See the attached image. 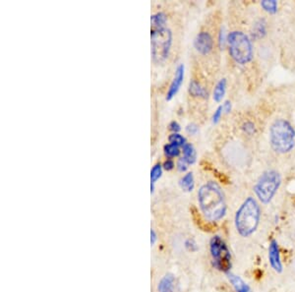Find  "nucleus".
Instances as JSON below:
<instances>
[{
	"label": "nucleus",
	"instance_id": "obj_24",
	"mask_svg": "<svg viewBox=\"0 0 295 292\" xmlns=\"http://www.w3.org/2000/svg\"><path fill=\"white\" fill-rule=\"evenodd\" d=\"M222 113H223V108H222V105H220V106L216 109V111H215V113H214V115H213V123H214V124L219 123V121L221 120Z\"/></svg>",
	"mask_w": 295,
	"mask_h": 292
},
{
	"label": "nucleus",
	"instance_id": "obj_6",
	"mask_svg": "<svg viewBox=\"0 0 295 292\" xmlns=\"http://www.w3.org/2000/svg\"><path fill=\"white\" fill-rule=\"evenodd\" d=\"M280 183L281 178L277 171H266L261 175L254 187L255 194L261 203L268 204L276 194Z\"/></svg>",
	"mask_w": 295,
	"mask_h": 292
},
{
	"label": "nucleus",
	"instance_id": "obj_8",
	"mask_svg": "<svg viewBox=\"0 0 295 292\" xmlns=\"http://www.w3.org/2000/svg\"><path fill=\"white\" fill-rule=\"evenodd\" d=\"M194 47L202 55L209 54L214 48V41L211 35L207 32L199 33L194 40Z\"/></svg>",
	"mask_w": 295,
	"mask_h": 292
},
{
	"label": "nucleus",
	"instance_id": "obj_7",
	"mask_svg": "<svg viewBox=\"0 0 295 292\" xmlns=\"http://www.w3.org/2000/svg\"><path fill=\"white\" fill-rule=\"evenodd\" d=\"M210 251L213 258L215 268L225 273L229 272L231 268V255L227 245L221 236H214L210 242Z\"/></svg>",
	"mask_w": 295,
	"mask_h": 292
},
{
	"label": "nucleus",
	"instance_id": "obj_16",
	"mask_svg": "<svg viewBox=\"0 0 295 292\" xmlns=\"http://www.w3.org/2000/svg\"><path fill=\"white\" fill-rule=\"evenodd\" d=\"M168 23L167 15L163 12H158L151 17V24L154 29H163L166 28V25Z\"/></svg>",
	"mask_w": 295,
	"mask_h": 292
},
{
	"label": "nucleus",
	"instance_id": "obj_15",
	"mask_svg": "<svg viewBox=\"0 0 295 292\" xmlns=\"http://www.w3.org/2000/svg\"><path fill=\"white\" fill-rule=\"evenodd\" d=\"M189 93L193 97H199V98H207L208 97V92L203 88L196 81H191L189 84Z\"/></svg>",
	"mask_w": 295,
	"mask_h": 292
},
{
	"label": "nucleus",
	"instance_id": "obj_25",
	"mask_svg": "<svg viewBox=\"0 0 295 292\" xmlns=\"http://www.w3.org/2000/svg\"><path fill=\"white\" fill-rule=\"evenodd\" d=\"M185 247L188 251H191V252H196L198 250V246L197 243L193 240V239H188L185 241Z\"/></svg>",
	"mask_w": 295,
	"mask_h": 292
},
{
	"label": "nucleus",
	"instance_id": "obj_13",
	"mask_svg": "<svg viewBox=\"0 0 295 292\" xmlns=\"http://www.w3.org/2000/svg\"><path fill=\"white\" fill-rule=\"evenodd\" d=\"M179 185L182 190L186 192H191L193 191L195 187V182H194V176L192 172H188L185 174L179 181Z\"/></svg>",
	"mask_w": 295,
	"mask_h": 292
},
{
	"label": "nucleus",
	"instance_id": "obj_3",
	"mask_svg": "<svg viewBox=\"0 0 295 292\" xmlns=\"http://www.w3.org/2000/svg\"><path fill=\"white\" fill-rule=\"evenodd\" d=\"M270 143L276 153H289L295 145V130L292 125L284 119L273 122L270 128Z\"/></svg>",
	"mask_w": 295,
	"mask_h": 292
},
{
	"label": "nucleus",
	"instance_id": "obj_21",
	"mask_svg": "<svg viewBox=\"0 0 295 292\" xmlns=\"http://www.w3.org/2000/svg\"><path fill=\"white\" fill-rule=\"evenodd\" d=\"M169 141L171 144L178 147H183L186 144V139L179 133H172V135L169 137Z\"/></svg>",
	"mask_w": 295,
	"mask_h": 292
},
{
	"label": "nucleus",
	"instance_id": "obj_28",
	"mask_svg": "<svg viewBox=\"0 0 295 292\" xmlns=\"http://www.w3.org/2000/svg\"><path fill=\"white\" fill-rule=\"evenodd\" d=\"M170 130L173 133H178L181 130V127L178 122L172 121L170 123Z\"/></svg>",
	"mask_w": 295,
	"mask_h": 292
},
{
	"label": "nucleus",
	"instance_id": "obj_2",
	"mask_svg": "<svg viewBox=\"0 0 295 292\" xmlns=\"http://www.w3.org/2000/svg\"><path fill=\"white\" fill-rule=\"evenodd\" d=\"M261 219V208L259 203L252 197L247 198L235 215V227L237 232L248 237L258 228Z\"/></svg>",
	"mask_w": 295,
	"mask_h": 292
},
{
	"label": "nucleus",
	"instance_id": "obj_30",
	"mask_svg": "<svg viewBox=\"0 0 295 292\" xmlns=\"http://www.w3.org/2000/svg\"><path fill=\"white\" fill-rule=\"evenodd\" d=\"M158 236H157V233H156V231L154 230V229H152L151 230V244H152V246H154L155 243L157 242V238Z\"/></svg>",
	"mask_w": 295,
	"mask_h": 292
},
{
	"label": "nucleus",
	"instance_id": "obj_20",
	"mask_svg": "<svg viewBox=\"0 0 295 292\" xmlns=\"http://www.w3.org/2000/svg\"><path fill=\"white\" fill-rule=\"evenodd\" d=\"M261 6L270 14H274L277 11V2L274 0H264L261 2Z\"/></svg>",
	"mask_w": 295,
	"mask_h": 292
},
{
	"label": "nucleus",
	"instance_id": "obj_17",
	"mask_svg": "<svg viewBox=\"0 0 295 292\" xmlns=\"http://www.w3.org/2000/svg\"><path fill=\"white\" fill-rule=\"evenodd\" d=\"M163 166L161 164H157L153 167L151 171V193L155 192V184L163 175Z\"/></svg>",
	"mask_w": 295,
	"mask_h": 292
},
{
	"label": "nucleus",
	"instance_id": "obj_4",
	"mask_svg": "<svg viewBox=\"0 0 295 292\" xmlns=\"http://www.w3.org/2000/svg\"><path fill=\"white\" fill-rule=\"evenodd\" d=\"M152 59L156 64H163L170 56L172 46V32L169 28L153 29L151 32Z\"/></svg>",
	"mask_w": 295,
	"mask_h": 292
},
{
	"label": "nucleus",
	"instance_id": "obj_18",
	"mask_svg": "<svg viewBox=\"0 0 295 292\" xmlns=\"http://www.w3.org/2000/svg\"><path fill=\"white\" fill-rule=\"evenodd\" d=\"M225 92H226V80L225 79H221L218 84L216 85L215 87V90H214V100L217 101V102H220L222 100V98L225 95Z\"/></svg>",
	"mask_w": 295,
	"mask_h": 292
},
{
	"label": "nucleus",
	"instance_id": "obj_23",
	"mask_svg": "<svg viewBox=\"0 0 295 292\" xmlns=\"http://www.w3.org/2000/svg\"><path fill=\"white\" fill-rule=\"evenodd\" d=\"M188 163L185 161L184 158H180L177 162V170L180 172H185L188 170Z\"/></svg>",
	"mask_w": 295,
	"mask_h": 292
},
{
	"label": "nucleus",
	"instance_id": "obj_1",
	"mask_svg": "<svg viewBox=\"0 0 295 292\" xmlns=\"http://www.w3.org/2000/svg\"><path fill=\"white\" fill-rule=\"evenodd\" d=\"M198 202L205 218L210 221L221 220L226 213V203L221 187L210 181L198 191Z\"/></svg>",
	"mask_w": 295,
	"mask_h": 292
},
{
	"label": "nucleus",
	"instance_id": "obj_14",
	"mask_svg": "<svg viewBox=\"0 0 295 292\" xmlns=\"http://www.w3.org/2000/svg\"><path fill=\"white\" fill-rule=\"evenodd\" d=\"M183 151V158L188 163V165H194L197 161V153L195 148L191 144L186 143L182 147Z\"/></svg>",
	"mask_w": 295,
	"mask_h": 292
},
{
	"label": "nucleus",
	"instance_id": "obj_12",
	"mask_svg": "<svg viewBox=\"0 0 295 292\" xmlns=\"http://www.w3.org/2000/svg\"><path fill=\"white\" fill-rule=\"evenodd\" d=\"M159 292H174V277L172 274L165 275L159 283Z\"/></svg>",
	"mask_w": 295,
	"mask_h": 292
},
{
	"label": "nucleus",
	"instance_id": "obj_22",
	"mask_svg": "<svg viewBox=\"0 0 295 292\" xmlns=\"http://www.w3.org/2000/svg\"><path fill=\"white\" fill-rule=\"evenodd\" d=\"M243 131L245 132L246 134L248 135H252L255 133L256 131V128H255V124L253 122H246L243 124V127H242Z\"/></svg>",
	"mask_w": 295,
	"mask_h": 292
},
{
	"label": "nucleus",
	"instance_id": "obj_27",
	"mask_svg": "<svg viewBox=\"0 0 295 292\" xmlns=\"http://www.w3.org/2000/svg\"><path fill=\"white\" fill-rule=\"evenodd\" d=\"M174 167H175V164H174V162L172 161V160H167L165 163H164V165H163V168H164V170H166V171H171L174 169Z\"/></svg>",
	"mask_w": 295,
	"mask_h": 292
},
{
	"label": "nucleus",
	"instance_id": "obj_29",
	"mask_svg": "<svg viewBox=\"0 0 295 292\" xmlns=\"http://www.w3.org/2000/svg\"><path fill=\"white\" fill-rule=\"evenodd\" d=\"M222 108H223V111L225 113H229L231 111V108H232V105H231V102L229 100H226L223 105H222Z\"/></svg>",
	"mask_w": 295,
	"mask_h": 292
},
{
	"label": "nucleus",
	"instance_id": "obj_5",
	"mask_svg": "<svg viewBox=\"0 0 295 292\" xmlns=\"http://www.w3.org/2000/svg\"><path fill=\"white\" fill-rule=\"evenodd\" d=\"M229 53L235 62L246 64L253 59L254 49L251 40L242 32H231L227 37Z\"/></svg>",
	"mask_w": 295,
	"mask_h": 292
},
{
	"label": "nucleus",
	"instance_id": "obj_10",
	"mask_svg": "<svg viewBox=\"0 0 295 292\" xmlns=\"http://www.w3.org/2000/svg\"><path fill=\"white\" fill-rule=\"evenodd\" d=\"M269 262H270V267L276 272L280 273L282 271L283 266H282V262L280 258L279 247L275 240H271L269 246Z\"/></svg>",
	"mask_w": 295,
	"mask_h": 292
},
{
	"label": "nucleus",
	"instance_id": "obj_11",
	"mask_svg": "<svg viewBox=\"0 0 295 292\" xmlns=\"http://www.w3.org/2000/svg\"><path fill=\"white\" fill-rule=\"evenodd\" d=\"M227 278L233 288L236 292H251V289L249 285L246 283L245 281L238 275L232 273V272H227Z\"/></svg>",
	"mask_w": 295,
	"mask_h": 292
},
{
	"label": "nucleus",
	"instance_id": "obj_19",
	"mask_svg": "<svg viewBox=\"0 0 295 292\" xmlns=\"http://www.w3.org/2000/svg\"><path fill=\"white\" fill-rule=\"evenodd\" d=\"M180 147L173 145V144H167L164 147V152L165 155L169 158V159H172L175 157H178L180 155Z\"/></svg>",
	"mask_w": 295,
	"mask_h": 292
},
{
	"label": "nucleus",
	"instance_id": "obj_26",
	"mask_svg": "<svg viewBox=\"0 0 295 292\" xmlns=\"http://www.w3.org/2000/svg\"><path fill=\"white\" fill-rule=\"evenodd\" d=\"M198 131H199V128H198L196 124H194V123H190V124H188L186 126V132L188 134H190V135H196Z\"/></svg>",
	"mask_w": 295,
	"mask_h": 292
},
{
	"label": "nucleus",
	"instance_id": "obj_9",
	"mask_svg": "<svg viewBox=\"0 0 295 292\" xmlns=\"http://www.w3.org/2000/svg\"><path fill=\"white\" fill-rule=\"evenodd\" d=\"M184 71H185L184 65L180 64L175 71L174 78H173L172 84L170 86V89L167 93V100H172V98L175 97L176 94L178 93V91L183 83V80H184Z\"/></svg>",
	"mask_w": 295,
	"mask_h": 292
}]
</instances>
